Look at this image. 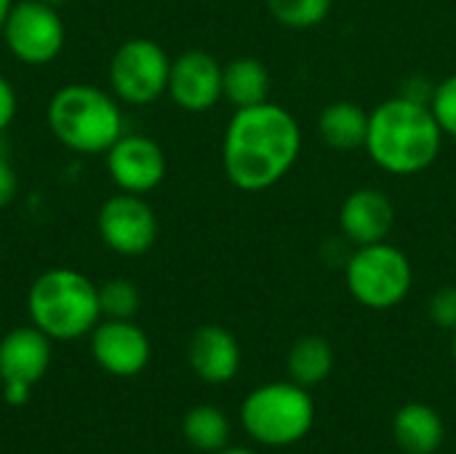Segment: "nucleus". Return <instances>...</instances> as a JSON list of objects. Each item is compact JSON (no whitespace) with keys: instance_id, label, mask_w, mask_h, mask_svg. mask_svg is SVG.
I'll return each mask as SVG.
<instances>
[{"instance_id":"1","label":"nucleus","mask_w":456,"mask_h":454,"mask_svg":"<svg viewBox=\"0 0 456 454\" xmlns=\"http://www.w3.org/2000/svg\"><path fill=\"white\" fill-rule=\"evenodd\" d=\"M302 150L297 118L278 102L235 110L222 139V169L243 193H262L289 177Z\"/></svg>"},{"instance_id":"2","label":"nucleus","mask_w":456,"mask_h":454,"mask_svg":"<svg viewBox=\"0 0 456 454\" xmlns=\"http://www.w3.org/2000/svg\"><path fill=\"white\" fill-rule=\"evenodd\" d=\"M444 147V131L430 104L411 96H393L369 112L366 153L387 174L414 177L428 171Z\"/></svg>"},{"instance_id":"3","label":"nucleus","mask_w":456,"mask_h":454,"mask_svg":"<svg viewBox=\"0 0 456 454\" xmlns=\"http://www.w3.org/2000/svg\"><path fill=\"white\" fill-rule=\"evenodd\" d=\"M27 313L45 337L61 343L80 340L102 321L99 286L72 268L45 270L29 286Z\"/></svg>"},{"instance_id":"4","label":"nucleus","mask_w":456,"mask_h":454,"mask_svg":"<svg viewBox=\"0 0 456 454\" xmlns=\"http://www.w3.org/2000/svg\"><path fill=\"white\" fill-rule=\"evenodd\" d=\"M48 128L56 142L83 155H102L126 134L118 99L91 83H69L51 96Z\"/></svg>"},{"instance_id":"5","label":"nucleus","mask_w":456,"mask_h":454,"mask_svg":"<svg viewBox=\"0 0 456 454\" xmlns=\"http://www.w3.org/2000/svg\"><path fill=\"white\" fill-rule=\"evenodd\" d=\"M246 433L265 447H291L302 442L315 423V404L307 388L291 383H267L251 391L240 407Z\"/></svg>"},{"instance_id":"6","label":"nucleus","mask_w":456,"mask_h":454,"mask_svg":"<svg viewBox=\"0 0 456 454\" xmlns=\"http://www.w3.org/2000/svg\"><path fill=\"white\" fill-rule=\"evenodd\" d=\"M345 281L358 305L390 310L401 305L414 286L411 260L390 241L358 246L345 262Z\"/></svg>"},{"instance_id":"7","label":"nucleus","mask_w":456,"mask_h":454,"mask_svg":"<svg viewBox=\"0 0 456 454\" xmlns=\"http://www.w3.org/2000/svg\"><path fill=\"white\" fill-rule=\"evenodd\" d=\"M171 59L158 40L131 37L118 45L110 62V88L126 104H150L168 91Z\"/></svg>"},{"instance_id":"8","label":"nucleus","mask_w":456,"mask_h":454,"mask_svg":"<svg viewBox=\"0 0 456 454\" xmlns=\"http://www.w3.org/2000/svg\"><path fill=\"white\" fill-rule=\"evenodd\" d=\"M8 51L21 64H48L64 48V21L59 8L43 0H19L11 5L0 29Z\"/></svg>"},{"instance_id":"9","label":"nucleus","mask_w":456,"mask_h":454,"mask_svg":"<svg viewBox=\"0 0 456 454\" xmlns=\"http://www.w3.org/2000/svg\"><path fill=\"white\" fill-rule=\"evenodd\" d=\"M96 230L115 254L142 257L158 241V217L142 195L120 193L102 203Z\"/></svg>"},{"instance_id":"10","label":"nucleus","mask_w":456,"mask_h":454,"mask_svg":"<svg viewBox=\"0 0 456 454\" xmlns=\"http://www.w3.org/2000/svg\"><path fill=\"white\" fill-rule=\"evenodd\" d=\"M107 171L120 193L147 195L168 171L163 147L144 134H123L107 153Z\"/></svg>"},{"instance_id":"11","label":"nucleus","mask_w":456,"mask_h":454,"mask_svg":"<svg viewBox=\"0 0 456 454\" xmlns=\"http://www.w3.org/2000/svg\"><path fill=\"white\" fill-rule=\"evenodd\" d=\"M222 64L206 51H184L171 59L168 96L184 112H208L222 99Z\"/></svg>"},{"instance_id":"12","label":"nucleus","mask_w":456,"mask_h":454,"mask_svg":"<svg viewBox=\"0 0 456 454\" xmlns=\"http://www.w3.org/2000/svg\"><path fill=\"white\" fill-rule=\"evenodd\" d=\"M91 356L104 372L134 377L150 361V340L134 321L104 318L91 332Z\"/></svg>"},{"instance_id":"13","label":"nucleus","mask_w":456,"mask_h":454,"mask_svg":"<svg viewBox=\"0 0 456 454\" xmlns=\"http://www.w3.org/2000/svg\"><path fill=\"white\" fill-rule=\"evenodd\" d=\"M395 203L379 187H358L339 206V233L350 246H371L390 238Z\"/></svg>"},{"instance_id":"14","label":"nucleus","mask_w":456,"mask_h":454,"mask_svg":"<svg viewBox=\"0 0 456 454\" xmlns=\"http://www.w3.org/2000/svg\"><path fill=\"white\" fill-rule=\"evenodd\" d=\"M187 359H190L192 372L203 383L224 385L240 369V345L230 329L219 324H206L192 334Z\"/></svg>"},{"instance_id":"15","label":"nucleus","mask_w":456,"mask_h":454,"mask_svg":"<svg viewBox=\"0 0 456 454\" xmlns=\"http://www.w3.org/2000/svg\"><path fill=\"white\" fill-rule=\"evenodd\" d=\"M51 364V337H45L37 326L11 329L0 340V380L19 383H40Z\"/></svg>"},{"instance_id":"16","label":"nucleus","mask_w":456,"mask_h":454,"mask_svg":"<svg viewBox=\"0 0 456 454\" xmlns=\"http://www.w3.org/2000/svg\"><path fill=\"white\" fill-rule=\"evenodd\" d=\"M369 134V110L358 102L339 99L321 110L318 115V136L326 147L337 153H355L366 147Z\"/></svg>"},{"instance_id":"17","label":"nucleus","mask_w":456,"mask_h":454,"mask_svg":"<svg viewBox=\"0 0 456 454\" xmlns=\"http://www.w3.org/2000/svg\"><path fill=\"white\" fill-rule=\"evenodd\" d=\"M393 436L398 447L409 454H433L441 450L446 428L441 415L428 404H406L393 417Z\"/></svg>"},{"instance_id":"18","label":"nucleus","mask_w":456,"mask_h":454,"mask_svg":"<svg viewBox=\"0 0 456 454\" xmlns=\"http://www.w3.org/2000/svg\"><path fill=\"white\" fill-rule=\"evenodd\" d=\"M222 99L235 110L254 107L270 99V70L256 56H238L222 70Z\"/></svg>"},{"instance_id":"19","label":"nucleus","mask_w":456,"mask_h":454,"mask_svg":"<svg viewBox=\"0 0 456 454\" xmlns=\"http://www.w3.org/2000/svg\"><path fill=\"white\" fill-rule=\"evenodd\" d=\"M286 364H289V375L297 385L313 388V385H321L331 375L334 351H331L329 340H323L318 334H305L291 345Z\"/></svg>"},{"instance_id":"20","label":"nucleus","mask_w":456,"mask_h":454,"mask_svg":"<svg viewBox=\"0 0 456 454\" xmlns=\"http://www.w3.org/2000/svg\"><path fill=\"white\" fill-rule=\"evenodd\" d=\"M182 433L200 452H222L230 442V420L216 407H195L184 415Z\"/></svg>"},{"instance_id":"21","label":"nucleus","mask_w":456,"mask_h":454,"mask_svg":"<svg viewBox=\"0 0 456 454\" xmlns=\"http://www.w3.org/2000/svg\"><path fill=\"white\" fill-rule=\"evenodd\" d=\"M334 0H267L270 16L286 29H315L331 13Z\"/></svg>"},{"instance_id":"22","label":"nucleus","mask_w":456,"mask_h":454,"mask_svg":"<svg viewBox=\"0 0 456 454\" xmlns=\"http://www.w3.org/2000/svg\"><path fill=\"white\" fill-rule=\"evenodd\" d=\"M142 294L134 281L128 278H110L99 286V310L104 318H123L131 321L139 313Z\"/></svg>"},{"instance_id":"23","label":"nucleus","mask_w":456,"mask_h":454,"mask_svg":"<svg viewBox=\"0 0 456 454\" xmlns=\"http://www.w3.org/2000/svg\"><path fill=\"white\" fill-rule=\"evenodd\" d=\"M430 110L444 131V136L456 139V72L444 78L441 83H436L433 88V99H430Z\"/></svg>"},{"instance_id":"24","label":"nucleus","mask_w":456,"mask_h":454,"mask_svg":"<svg viewBox=\"0 0 456 454\" xmlns=\"http://www.w3.org/2000/svg\"><path fill=\"white\" fill-rule=\"evenodd\" d=\"M428 316L436 326L446 332H456V286H444L430 297Z\"/></svg>"},{"instance_id":"25","label":"nucleus","mask_w":456,"mask_h":454,"mask_svg":"<svg viewBox=\"0 0 456 454\" xmlns=\"http://www.w3.org/2000/svg\"><path fill=\"white\" fill-rule=\"evenodd\" d=\"M16 193H19V177H16V171L5 155V147L0 142V209H5L16 198Z\"/></svg>"},{"instance_id":"26","label":"nucleus","mask_w":456,"mask_h":454,"mask_svg":"<svg viewBox=\"0 0 456 454\" xmlns=\"http://www.w3.org/2000/svg\"><path fill=\"white\" fill-rule=\"evenodd\" d=\"M16 107H19L16 91H13V86H11V80H8L5 75H0V134L13 123Z\"/></svg>"},{"instance_id":"27","label":"nucleus","mask_w":456,"mask_h":454,"mask_svg":"<svg viewBox=\"0 0 456 454\" xmlns=\"http://www.w3.org/2000/svg\"><path fill=\"white\" fill-rule=\"evenodd\" d=\"M29 393H32V385H29V383H19V380H8V383H3V396H5V401H8L11 407H21V404H27Z\"/></svg>"},{"instance_id":"28","label":"nucleus","mask_w":456,"mask_h":454,"mask_svg":"<svg viewBox=\"0 0 456 454\" xmlns=\"http://www.w3.org/2000/svg\"><path fill=\"white\" fill-rule=\"evenodd\" d=\"M11 5H13V0H0V29H3V24H5V16H8Z\"/></svg>"},{"instance_id":"29","label":"nucleus","mask_w":456,"mask_h":454,"mask_svg":"<svg viewBox=\"0 0 456 454\" xmlns=\"http://www.w3.org/2000/svg\"><path fill=\"white\" fill-rule=\"evenodd\" d=\"M216 454H256V452H251V450H222V452H216Z\"/></svg>"},{"instance_id":"30","label":"nucleus","mask_w":456,"mask_h":454,"mask_svg":"<svg viewBox=\"0 0 456 454\" xmlns=\"http://www.w3.org/2000/svg\"><path fill=\"white\" fill-rule=\"evenodd\" d=\"M43 3H48V5H53V8H59V5H64V3H69V0H43Z\"/></svg>"},{"instance_id":"31","label":"nucleus","mask_w":456,"mask_h":454,"mask_svg":"<svg viewBox=\"0 0 456 454\" xmlns=\"http://www.w3.org/2000/svg\"><path fill=\"white\" fill-rule=\"evenodd\" d=\"M452 353H454V361H456V332H454V343H452Z\"/></svg>"}]
</instances>
